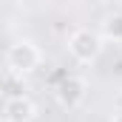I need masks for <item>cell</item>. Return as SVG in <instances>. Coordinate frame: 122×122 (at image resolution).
<instances>
[{"mask_svg": "<svg viewBox=\"0 0 122 122\" xmlns=\"http://www.w3.org/2000/svg\"><path fill=\"white\" fill-rule=\"evenodd\" d=\"M0 122H11V119H0Z\"/></svg>", "mask_w": 122, "mask_h": 122, "instance_id": "ba28073f", "label": "cell"}, {"mask_svg": "<svg viewBox=\"0 0 122 122\" xmlns=\"http://www.w3.org/2000/svg\"><path fill=\"white\" fill-rule=\"evenodd\" d=\"M37 117V105L29 97H17V99H6L3 102V119L11 122H31Z\"/></svg>", "mask_w": 122, "mask_h": 122, "instance_id": "277c9868", "label": "cell"}, {"mask_svg": "<svg viewBox=\"0 0 122 122\" xmlns=\"http://www.w3.org/2000/svg\"><path fill=\"white\" fill-rule=\"evenodd\" d=\"M111 122H122V108H119V111H114V117H111Z\"/></svg>", "mask_w": 122, "mask_h": 122, "instance_id": "52a82bcc", "label": "cell"}, {"mask_svg": "<svg viewBox=\"0 0 122 122\" xmlns=\"http://www.w3.org/2000/svg\"><path fill=\"white\" fill-rule=\"evenodd\" d=\"M102 37L111 43H122V11H111L102 17Z\"/></svg>", "mask_w": 122, "mask_h": 122, "instance_id": "5b68a950", "label": "cell"}, {"mask_svg": "<svg viewBox=\"0 0 122 122\" xmlns=\"http://www.w3.org/2000/svg\"><path fill=\"white\" fill-rule=\"evenodd\" d=\"M40 60H43V54H40L37 43H31V40H17L6 51V68L9 71H17V74L34 71L40 65Z\"/></svg>", "mask_w": 122, "mask_h": 122, "instance_id": "6da1fadb", "label": "cell"}, {"mask_svg": "<svg viewBox=\"0 0 122 122\" xmlns=\"http://www.w3.org/2000/svg\"><path fill=\"white\" fill-rule=\"evenodd\" d=\"M102 51V37L91 29H77L68 37V54L77 62H94Z\"/></svg>", "mask_w": 122, "mask_h": 122, "instance_id": "7a4b0ae2", "label": "cell"}, {"mask_svg": "<svg viewBox=\"0 0 122 122\" xmlns=\"http://www.w3.org/2000/svg\"><path fill=\"white\" fill-rule=\"evenodd\" d=\"M3 88H6V99H17V97H26V82H23V74H17V71H9L6 68V74H3Z\"/></svg>", "mask_w": 122, "mask_h": 122, "instance_id": "8992f818", "label": "cell"}, {"mask_svg": "<svg viewBox=\"0 0 122 122\" xmlns=\"http://www.w3.org/2000/svg\"><path fill=\"white\" fill-rule=\"evenodd\" d=\"M85 94H88V82L82 77H65L60 85H57V102H60L62 108L71 111V108L82 105Z\"/></svg>", "mask_w": 122, "mask_h": 122, "instance_id": "3957f363", "label": "cell"}]
</instances>
